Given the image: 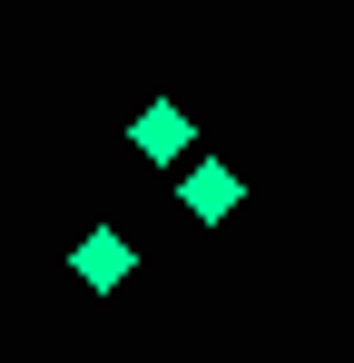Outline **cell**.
<instances>
[{
	"label": "cell",
	"mask_w": 354,
	"mask_h": 363,
	"mask_svg": "<svg viewBox=\"0 0 354 363\" xmlns=\"http://www.w3.org/2000/svg\"><path fill=\"white\" fill-rule=\"evenodd\" d=\"M69 275H79V285H89V295H118V285H128V275H138V245L118 236V226H89V236L69 245Z\"/></svg>",
	"instance_id": "obj_1"
},
{
	"label": "cell",
	"mask_w": 354,
	"mask_h": 363,
	"mask_svg": "<svg viewBox=\"0 0 354 363\" xmlns=\"http://www.w3.org/2000/svg\"><path fill=\"white\" fill-rule=\"evenodd\" d=\"M128 147H138V157H148V167H177V157H187V147H197V118H187V108H177V99H148V108H138V118H128Z\"/></svg>",
	"instance_id": "obj_2"
},
{
	"label": "cell",
	"mask_w": 354,
	"mask_h": 363,
	"mask_svg": "<svg viewBox=\"0 0 354 363\" xmlns=\"http://www.w3.org/2000/svg\"><path fill=\"white\" fill-rule=\"evenodd\" d=\"M236 196H246V177H236L227 157H197V167L177 177V206H187L197 226H227V216H236Z\"/></svg>",
	"instance_id": "obj_3"
}]
</instances>
